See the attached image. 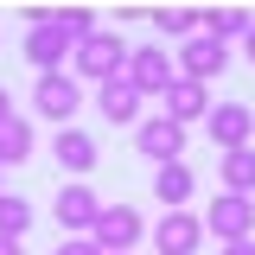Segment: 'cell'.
I'll list each match as a JSON object with an SVG mask.
<instances>
[{
    "mask_svg": "<svg viewBox=\"0 0 255 255\" xmlns=\"http://www.w3.org/2000/svg\"><path fill=\"white\" fill-rule=\"evenodd\" d=\"M128 45L115 26H96L90 38H77V51H70V77L77 83H90V90H102V83H115V77H128Z\"/></svg>",
    "mask_w": 255,
    "mask_h": 255,
    "instance_id": "1",
    "label": "cell"
},
{
    "mask_svg": "<svg viewBox=\"0 0 255 255\" xmlns=\"http://www.w3.org/2000/svg\"><path fill=\"white\" fill-rule=\"evenodd\" d=\"M83 109V83L70 77V70H45L38 83H32V115L51 128H70V115Z\"/></svg>",
    "mask_w": 255,
    "mask_h": 255,
    "instance_id": "2",
    "label": "cell"
},
{
    "mask_svg": "<svg viewBox=\"0 0 255 255\" xmlns=\"http://www.w3.org/2000/svg\"><path fill=\"white\" fill-rule=\"evenodd\" d=\"M96 249L102 255H134L140 243H147V217L134 211V204H102V217H96Z\"/></svg>",
    "mask_w": 255,
    "mask_h": 255,
    "instance_id": "3",
    "label": "cell"
},
{
    "mask_svg": "<svg viewBox=\"0 0 255 255\" xmlns=\"http://www.w3.org/2000/svg\"><path fill=\"white\" fill-rule=\"evenodd\" d=\"M134 153L147 159V166H172V159L185 153V128L172 122V115H140V122H134Z\"/></svg>",
    "mask_w": 255,
    "mask_h": 255,
    "instance_id": "4",
    "label": "cell"
},
{
    "mask_svg": "<svg viewBox=\"0 0 255 255\" xmlns=\"http://www.w3.org/2000/svg\"><path fill=\"white\" fill-rule=\"evenodd\" d=\"M204 236H217V243H243V236H255V198H243V191H217V198L204 204Z\"/></svg>",
    "mask_w": 255,
    "mask_h": 255,
    "instance_id": "5",
    "label": "cell"
},
{
    "mask_svg": "<svg viewBox=\"0 0 255 255\" xmlns=\"http://www.w3.org/2000/svg\"><path fill=\"white\" fill-rule=\"evenodd\" d=\"M172 77H179V58L172 51H159V45H134L128 51V83L147 96V102H159V96L172 90Z\"/></svg>",
    "mask_w": 255,
    "mask_h": 255,
    "instance_id": "6",
    "label": "cell"
},
{
    "mask_svg": "<svg viewBox=\"0 0 255 255\" xmlns=\"http://www.w3.org/2000/svg\"><path fill=\"white\" fill-rule=\"evenodd\" d=\"M172 58H179V77H191V83H211V77H223V70H230V45H223V38H211V32L198 26L185 45L172 51Z\"/></svg>",
    "mask_w": 255,
    "mask_h": 255,
    "instance_id": "7",
    "label": "cell"
},
{
    "mask_svg": "<svg viewBox=\"0 0 255 255\" xmlns=\"http://www.w3.org/2000/svg\"><path fill=\"white\" fill-rule=\"evenodd\" d=\"M153 249L159 255H198L204 249V217L198 211H159L153 217Z\"/></svg>",
    "mask_w": 255,
    "mask_h": 255,
    "instance_id": "8",
    "label": "cell"
},
{
    "mask_svg": "<svg viewBox=\"0 0 255 255\" xmlns=\"http://www.w3.org/2000/svg\"><path fill=\"white\" fill-rule=\"evenodd\" d=\"M204 134L217 140L223 153H230V147H255V109H249V102H211Z\"/></svg>",
    "mask_w": 255,
    "mask_h": 255,
    "instance_id": "9",
    "label": "cell"
},
{
    "mask_svg": "<svg viewBox=\"0 0 255 255\" xmlns=\"http://www.w3.org/2000/svg\"><path fill=\"white\" fill-rule=\"evenodd\" d=\"M51 217H58L70 236H90V230H96V217H102V198H96L83 179H70V185L51 198Z\"/></svg>",
    "mask_w": 255,
    "mask_h": 255,
    "instance_id": "10",
    "label": "cell"
},
{
    "mask_svg": "<svg viewBox=\"0 0 255 255\" xmlns=\"http://www.w3.org/2000/svg\"><path fill=\"white\" fill-rule=\"evenodd\" d=\"M70 51H77V45H70L58 26H26V45H19V58H26L38 77H45V70H64Z\"/></svg>",
    "mask_w": 255,
    "mask_h": 255,
    "instance_id": "11",
    "label": "cell"
},
{
    "mask_svg": "<svg viewBox=\"0 0 255 255\" xmlns=\"http://www.w3.org/2000/svg\"><path fill=\"white\" fill-rule=\"evenodd\" d=\"M159 115H172L179 128L204 122V115H211V83H191V77H172V90L159 96Z\"/></svg>",
    "mask_w": 255,
    "mask_h": 255,
    "instance_id": "12",
    "label": "cell"
},
{
    "mask_svg": "<svg viewBox=\"0 0 255 255\" xmlns=\"http://www.w3.org/2000/svg\"><path fill=\"white\" fill-rule=\"evenodd\" d=\"M51 159H58L70 179H83L96 159H102V147H96V134H83V128H58L51 134Z\"/></svg>",
    "mask_w": 255,
    "mask_h": 255,
    "instance_id": "13",
    "label": "cell"
},
{
    "mask_svg": "<svg viewBox=\"0 0 255 255\" xmlns=\"http://www.w3.org/2000/svg\"><path fill=\"white\" fill-rule=\"evenodd\" d=\"M140 102H147V96L134 90L128 77H115V83H102V90H96V109H102V122H115V128H134V122H140Z\"/></svg>",
    "mask_w": 255,
    "mask_h": 255,
    "instance_id": "14",
    "label": "cell"
},
{
    "mask_svg": "<svg viewBox=\"0 0 255 255\" xmlns=\"http://www.w3.org/2000/svg\"><path fill=\"white\" fill-rule=\"evenodd\" d=\"M153 198L166 211H185L191 198H198V172H191L185 159H172V166H153Z\"/></svg>",
    "mask_w": 255,
    "mask_h": 255,
    "instance_id": "15",
    "label": "cell"
},
{
    "mask_svg": "<svg viewBox=\"0 0 255 255\" xmlns=\"http://www.w3.org/2000/svg\"><path fill=\"white\" fill-rule=\"evenodd\" d=\"M32 147H38V128L26 115H13V122H0V166H26Z\"/></svg>",
    "mask_w": 255,
    "mask_h": 255,
    "instance_id": "16",
    "label": "cell"
},
{
    "mask_svg": "<svg viewBox=\"0 0 255 255\" xmlns=\"http://www.w3.org/2000/svg\"><path fill=\"white\" fill-rule=\"evenodd\" d=\"M217 172H223V191L255 198V147H230V153L217 159Z\"/></svg>",
    "mask_w": 255,
    "mask_h": 255,
    "instance_id": "17",
    "label": "cell"
},
{
    "mask_svg": "<svg viewBox=\"0 0 255 255\" xmlns=\"http://www.w3.org/2000/svg\"><path fill=\"white\" fill-rule=\"evenodd\" d=\"M26 230H32V204L19 198V191H0V236L26 243Z\"/></svg>",
    "mask_w": 255,
    "mask_h": 255,
    "instance_id": "18",
    "label": "cell"
},
{
    "mask_svg": "<svg viewBox=\"0 0 255 255\" xmlns=\"http://www.w3.org/2000/svg\"><path fill=\"white\" fill-rule=\"evenodd\" d=\"M198 26H204V13H191V6H159V13H153V32L179 38V45H185V38H191Z\"/></svg>",
    "mask_w": 255,
    "mask_h": 255,
    "instance_id": "19",
    "label": "cell"
},
{
    "mask_svg": "<svg viewBox=\"0 0 255 255\" xmlns=\"http://www.w3.org/2000/svg\"><path fill=\"white\" fill-rule=\"evenodd\" d=\"M249 26H255V19H249V13H236V6H217V13H204V32H211V38H223V45H236Z\"/></svg>",
    "mask_w": 255,
    "mask_h": 255,
    "instance_id": "20",
    "label": "cell"
},
{
    "mask_svg": "<svg viewBox=\"0 0 255 255\" xmlns=\"http://www.w3.org/2000/svg\"><path fill=\"white\" fill-rule=\"evenodd\" d=\"M51 26L77 45V38H90V32H96V13H83V6H51Z\"/></svg>",
    "mask_w": 255,
    "mask_h": 255,
    "instance_id": "21",
    "label": "cell"
},
{
    "mask_svg": "<svg viewBox=\"0 0 255 255\" xmlns=\"http://www.w3.org/2000/svg\"><path fill=\"white\" fill-rule=\"evenodd\" d=\"M51 255H102V249H96V236H64Z\"/></svg>",
    "mask_w": 255,
    "mask_h": 255,
    "instance_id": "22",
    "label": "cell"
},
{
    "mask_svg": "<svg viewBox=\"0 0 255 255\" xmlns=\"http://www.w3.org/2000/svg\"><path fill=\"white\" fill-rule=\"evenodd\" d=\"M223 255H255V236H243V243H223Z\"/></svg>",
    "mask_w": 255,
    "mask_h": 255,
    "instance_id": "23",
    "label": "cell"
},
{
    "mask_svg": "<svg viewBox=\"0 0 255 255\" xmlns=\"http://www.w3.org/2000/svg\"><path fill=\"white\" fill-rule=\"evenodd\" d=\"M19 109H13V96H6V83H0V122H13Z\"/></svg>",
    "mask_w": 255,
    "mask_h": 255,
    "instance_id": "24",
    "label": "cell"
},
{
    "mask_svg": "<svg viewBox=\"0 0 255 255\" xmlns=\"http://www.w3.org/2000/svg\"><path fill=\"white\" fill-rule=\"evenodd\" d=\"M0 255H26V243H13V236H0Z\"/></svg>",
    "mask_w": 255,
    "mask_h": 255,
    "instance_id": "25",
    "label": "cell"
},
{
    "mask_svg": "<svg viewBox=\"0 0 255 255\" xmlns=\"http://www.w3.org/2000/svg\"><path fill=\"white\" fill-rule=\"evenodd\" d=\"M243 58H249V64H255V26H249V32H243Z\"/></svg>",
    "mask_w": 255,
    "mask_h": 255,
    "instance_id": "26",
    "label": "cell"
},
{
    "mask_svg": "<svg viewBox=\"0 0 255 255\" xmlns=\"http://www.w3.org/2000/svg\"><path fill=\"white\" fill-rule=\"evenodd\" d=\"M0 172H6V166H0ZM0 191H6V185H0Z\"/></svg>",
    "mask_w": 255,
    "mask_h": 255,
    "instance_id": "27",
    "label": "cell"
}]
</instances>
